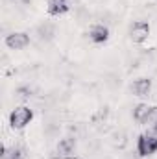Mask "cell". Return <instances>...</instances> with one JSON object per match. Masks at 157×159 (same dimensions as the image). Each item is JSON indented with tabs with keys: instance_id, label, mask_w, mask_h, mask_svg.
Instances as JSON below:
<instances>
[{
	"instance_id": "cell-1",
	"label": "cell",
	"mask_w": 157,
	"mask_h": 159,
	"mask_svg": "<svg viewBox=\"0 0 157 159\" xmlns=\"http://www.w3.org/2000/svg\"><path fill=\"white\" fill-rule=\"evenodd\" d=\"M32 119H34V111L30 107H26V106H20V107H15L11 111L9 124H11L13 129H22V128H26L32 122Z\"/></svg>"
},
{
	"instance_id": "cell-2",
	"label": "cell",
	"mask_w": 157,
	"mask_h": 159,
	"mask_svg": "<svg viewBox=\"0 0 157 159\" xmlns=\"http://www.w3.org/2000/svg\"><path fill=\"white\" fill-rule=\"evenodd\" d=\"M137 152L139 156H152L157 152V133L150 131V133H142L137 141Z\"/></svg>"
},
{
	"instance_id": "cell-3",
	"label": "cell",
	"mask_w": 157,
	"mask_h": 159,
	"mask_svg": "<svg viewBox=\"0 0 157 159\" xmlns=\"http://www.w3.org/2000/svg\"><path fill=\"white\" fill-rule=\"evenodd\" d=\"M148 35H150V24L148 22H142V20L135 22L131 26V30H129V37H131V41L135 44L144 43V41L148 39Z\"/></svg>"
},
{
	"instance_id": "cell-4",
	"label": "cell",
	"mask_w": 157,
	"mask_h": 159,
	"mask_svg": "<svg viewBox=\"0 0 157 159\" xmlns=\"http://www.w3.org/2000/svg\"><path fill=\"white\" fill-rule=\"evenodd\" d=\"M6 44L11 50H22L30 44V35L24 34V32H13L6 37Z\"/></svg>"
},
{
	"instance_id": "cell-5",
	"label": "cell",
	"mask_w": 157,
	"mask_h": 159,
	"mask_svg": "<svg viewBox=\"0 0 157 159\" xmlns=\"http://www.w3.org/2000/svg\"><path fill=\"white\" fill-rule=\"evenodd\" d=\"M89 37H91L92 43L102 44V43H105V41L109 39V28H107V26H104V24H96V26H92V28H91Z\"/></svg>"
},
{
	"instance_id": "cell-6",
	"label": "cell",
	"mask_w": 157,
	"mask_h": 159,
	"mask_svg": "<svg viewBox=\"0 0 157 159\" xmlns=\"http://www.w3.org/2000/svg\"><path fill=\"white\" fill-rule=\"evenodd\" d=\"M150 89H152V80L150 78H139V80H135L133 85H131V91L137 96H148Z\"/></svg>"
},
{
	"instance_id": "cell-7",
	"label": "cell",
	"mask_w": 157,
	"mask_h": 159,
	"mask_svg": "<svg viewBox=\"0 0 157 159\" xmlns=\"http://www.w3.org/2000/svg\"><path fill=\"white\" fill-rule=\"evenodd\" d=\"M69 0H48V13L52 17H59L69 11Z\"/></svg>"
},
{
	"instance_id": "cell-8",
	"label": "cell",
	"mask_w": 157,
	"mask_h": 159,
	"mask_svg": "<svg viewBox=\"0 0 157 159\" xmlns=\"http://www.w3.org/2000/svg\"><path fill=\"white\" fill-rule=\"evenodd\" d=\"M74 148H76V139H74V137H63V139L57 143V152L63 154V156L72 154Z\"/></svg>"
},
{
	"instance_id": "cell-9",
	"label": "cell",
	"mask_w": 157,
	"mask_h": 159,
	"mask_svg": "<svg viewBox=\"0 0 157 159\" xmlns=\"http://www.w3.org/2000/svg\"><path fill=\"white\" fill-rule=\"evenodd\" d=\"M37 35H39L41 41H50L56 35V26L52 22H43L37 26Z\"/></svg>"
},
{
	"instance_id": "cell-10",
	"label": "cell",
	"mask_w": 157,
	"mask_h": 159,
	"mask_svg": "<svg viewBox=\"0 0 157 159\" xmlns=\"http://www.w3.org/2000/svg\"><path fill=\"white\" fill-rule=\"evenodd\" d=\"M152 111V107L148 106V104H139L135 109H133V119L137 120V122H141V124H144V120L148 117V113Z\"/></svg>"
},
{
	"instance_id": "cell-11",
	"label": "cell",
	"mask_w": 157,
	"mask_h": 159,
	"mask_svg": "<svg viewBox=\"0 0 157 159\" xmlns=\"http://www.w3.org/2000/svg\"><path fill=\"white\" fill-rule=\"evenodd\" d=\"M0 159H24V154H22V150H19V148H6V146H2V154H0Z\"/></svg>"
},
{
	"instance_id": "cell-12",
	"label": "cell",
	"mask_w": 157,
	"mask_h": 159,
	"mask_svg": "<svg viewBox=\"0 0 157 159\" xmlns=\"http://www.w3.org/2000/svg\"><path fill=\"white\" fill-rule=\"evenodd\" d=\"M144 124L152 129V131H155L157 133V107H152V111L148 113V117L144 120Z\"/></svg>"
}]
</instances>
